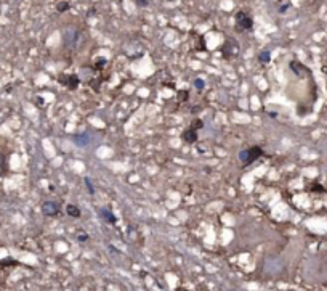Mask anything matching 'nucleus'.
I'll use <instances>...</instances> for the list:
<instances>
[{"label":"nucleus","instance_id":"1","mask_svg":"<svg viewBox=\"0 0 327 291\" xmlns=\"http://www.w3.org/2000/svg\"><path fill=\"white\" fill-rule=\"evenodd\" d=\"M262 155H263V151H262L260 146H252V148H247V150H244V151L239 153V159L242 161L244 166H247V164H250L253 159L260 158Z\"/></svg>","mask_w":327,"mask_h":291},{"label":"nucleus","instance_id":"2","mask_svg":"<svg viewBox=\"0 0 327 291\" xmlns=\"http://www.w3.org/2000/svg\"><path fill=\"white\" fill-rule=\"evenodd\" d=\"M236 24H238V28L244 29V31H249V29H252V26H253V21H252V18L249 16V15H245L244 11H239V13L236 15Z\"/></svg>","mask_w":327,"mask_h":291},{"label":"nucleus","instance_id":"3","mask_svg":"<svg viewBox=\"0 0 327 291\" xmlns=\"http://www.w3.org/2000/svg\"><path fill=\"white\" fill-rule=\"evenodd\" d=\"M59 82L63 85H66L67 89H76L80 80L77 76H72V74H63V76H59Z\"/></svg>","mask_w":327,"mask_h":291},{"label":"nucleus","instance_id":"4","mask_svg":"<svg viewBox=\"0 0 327 291\" xmlns=\"http://www.w3.org/2000/svg\"><path fill=\"white\" fill-rule=\"evenodd\" d=\"M42 211L47 215H56L59 211V206L56 203H53V201H45L43 204H42Z\"/></svg>","mask_w":327,"mask_h":291},{"label":"nucleus","instance_id":"5","mask_svg":"<svg viewBox=\"0 0 327 291\" xmlns=\"http://www.w3.org/2000/svg\"><path fill=\"white\" fill-rule=\"evenodd\" d=\"M183 140H184L186 143H194L197 140V134L194 129H188V130H184V134H183Z\"/></svg>","mask_w":327,"mask_h":291},{"label":"nucleus","instance_id":"6","mask_svg":"<svg viewBox=\"0 0 327 291\" xmlns=\"http://www.w3.org/2000/svg\"><path fill=\"white\" fill-rule=\"evenodd\" d=\"M66 212H67L71 217H79L80 215V209L77 208V206H74V204H67L66 206Z\"/></svg>","mask_w":327,"mask_h":291},{"label":"nucleus","instance_id":"7","mask_svg":"<svg viewBox=\"0 0 327 291\" xmlns=\"http://www.w3.org/2000/svg\"><path fill=\"white\" fill-rule=\"evenodd\" d=\"M100 214L103 215V217L106 219V220L109 222V224H114V222H116V217H114V215L111 214V212L107 211V209H101V211H100Z\"/></svg>","mask_w":327,"mask_h":291},{"label":"nucleus","instance_id":"8","mask_svg":"<svg viewBox=\"0 0 327 291\" xmlns=\"http://www.w3.org/2000/svg\"><path fill=\"white\" fill-rule=\"evenodd\" d=\"M260 63H269V60H271V53L269 52H262L258 56Z\"/></svg>","mask_w":327,"mask_h":291},{"label":"nucleus","instance_id":"9","mask_svg":"<svg viewBox=\"0 0 327 291\" xmlns=\"http://www.w3.org/2000/svg\"><path fill=\"white\" fill-rule=\"evenodd\" d=\"M56 10H58V11H61V13H63V11L69 10V3H67V2H59V3L56 5Z\"/></svg>","mask_w":327,"mask_h":291},{"label":"nucleus","instance_id":"10","mask_svg":"<svg viewBox=\"0 0 327 291\" xmlns=\"http://www.w3.org/2000/svg\"><path fill=\"white\" fill-rule=\"evenodd\" d=\"M194 85H196V89H199V90H200V89H204V85H205V84H204V80H200V79H196V82H194Z\"/></svg>","mask_w":327,"mask_h":291},{"label":"nucleus","instance_id":"11","mask_svg":"<svg viewBox=\"0 0 327 291\" xmlns=\"http://www.w3.org/2000/svg\"><path fill=\"white\" fill-rule=\"evenodd\" d=\"M85 185H87V188H88L90 193H95V190H93V187H92V182H90L88 179H85Z\"/></svg>","mask_w":327,"mask_h":291},{"label":"nucleus","instance_id":"12","mask_svg":"<svg viewBox=\"0 0 327 291\" xmlns=\"http://www.w3.org/2000/svg\"><path fill=\"white\" fill-rule=\"evenodd\" d=\"M87 240H88L87 233H79V241H87Z\"/></svg>","mask_w":327,"mask_h":291},{"label":"nucleus","instance_id":"13","mask_svg":"<svg viewBox=\"0 0 327 291\" xmlns=\"http://www.w3.org/2000/svg\"><path fill=\"white\" fill-rule=\"evenodd\" d=\"M136 3L140 7H148V0H136Z\"/></svg>","mask_w":327,"mask_h":291},{"label":"nucleus","instance_id":"14","mask_svg":"<svg viewBox=\"0 0 327 291\" xmlns=\"http://www.w3.org/2000/svg\"><path fill=\"white\" fill-rule=\"evenodd\" d=\"M197 127H202V121H199V119H196V122H194V129Z\"/></svg>","mask_w":327,"mask_h":291}]
</instances>
